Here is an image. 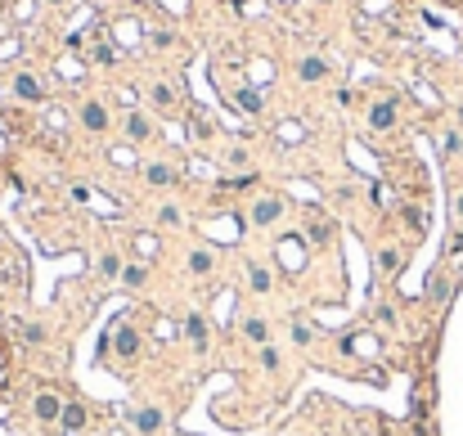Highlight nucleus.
Wrapping results in <instances>:
<instances>
[{"instance_id":"nucleus-9","label":"nucleus","mask_w":463,"mask_h":436,"mask_svg":"<svg viewBox=\"0 0 463 436\" xmlns=\"http://www.w3.org/2000/svg\"><path fill=\"white\" fill-rule=\"evenodd\" d=\"M117 351H121V360H136L140 356V337L131 333V329H121L117 333Z\"/></svg>"},{"instance_id":"nucleus-5","label":"nucleus","mask_w":463,"mask_h":436,"mask_svg":"<svg viewBox=\"0 0 463 436\" xmlns=\"http://www.w3.org/2000/svg\"><path fill=\"white\" fill-rule=\"evenodd\" d=\"M59 428H64V432H81V428H86V405H64Z\"/></svg>"},{"instance_id":"nucleus-4","label":"nucleus","mask_w":463,"mask_h":436,"mask_svg":"<svg viewBox=\"0 0 463 436\" xmlns=\"http://www.w3.org/2000/svg\"><path fill=\"white\" fill-rule=\"evenodd\" d=\"M14 95H18V99H28V104H41V99H45V86L23 72V77H14Z\"/></svg>"},{"instance_id":"nucleus-26","label":"nucleus","mask_w":463,"mask_h":436,"mask_svg":"<svg viewBox=\"0 0 463 436\" xmlns=\"http://www.w3.org/2000/svg\"><path fill=\"white\" fill-rule=\"evenodd\" d=\"M459 221H463V198H459Z\"/></svg>"},{"instance_id":"nucleus-1","label":"nucleus","mask_w":463,"mask_h":436,"mask_svg":"<svg viewBox=\"0 0 463 436\" xmlns=\"http://www.w3.org/2000/svg\"><path fill=\"white\" fill-rule=\"evenodd\" d=\"M279 265H284V270H301V265H306V243H301L297 234H288V238H279Z\"/></svg>"},{"instance_id":"nucleus-13","label":"nucleus","mask_w":463,"mask_h":436,"mask_svg":"<svg viewBox=\"0 0 463 436\" xmlns=\"http://www.w3.org/2000/svg\"><path fill=\"white\" fill-rule=\"evenodd\" d=\"M243 333H248L252 342L265 346V337H270V324H265V320H248V324H243Z\"/></svg>"},{"instance_id":"nucleus-8","label":"nucleus","mask_w":463,"mask_h":436,"mask_svg":"<svg viewBox=\"0 0 463 436\" xmlns=\"http://www.w3.org/2000/svg\"><path fill=\"white\" fill-rule=\"evenodd\" d=\"M144 176H149V185H157V189L176 185V171H172V166H167V162H153V166H149V171H144Z\"/></svg>"},{"instance_id":"nucleus-3","label":"nucleus","mask_w":463,"mask_h":436,"mask_svg":"<svg viewBox=\"0 0 463 436\" xmlns=\"http://www.w3.org/2000/svg\"><path fill=\"white\" fill-rule=\"evenodd\" d=\"M279 216H284V202H279V198H261L257 207H252V225H275Z\"/></svg>"},{"instance_id":"nucleus-16","label":"nucleus","mask_w":463,"mask_h":436,"mask_svg":"<svg viewBox=\"0 0 463 436\" xmlns=\"http://www.w3.org/2000/svg\"><path fill=\"white\" fill-rule=\"evenodd\" d=\"M248 274H252V288H257V293H265V288H275V284H270V270H265V265H252Z\"/></svg>"},{"instance_id":"nucleus-12","label":"nucleus","mask_w":463,"mask_h":436,"mask_svg":"<svg viewBox=\"0 0 463 436\" xmlns=\"http://www.w3.org/2000/svg\"><path fill=\"white\" fill-rule=\"evenodd\" d=\"M320 77H328V63L324 59H306L301 63V81H320Z\"/></svg>"},{"instance_id":"nucleus-28","label":"nucleus","mask_w":463,"mask_h":436,"mask_svg":"<svg viewBox=\"0 0 463 436\" xmlns=\"http://www.w3.org/2000/svg\"><path fill=\"white\" fill-rule=\"evenodd\" d=\"M455 5H463V0H455Z\"/></svg>"},{"instance_id":"nucleus-11","label":"nucleus","mask_w":463,"mask_h":436,"mask_svg":"<svg viewBox=\"0 0 463 436\" xmlns=\"http://www.w3.org/2000/svg\"><path fill=\"white\" fill-rule=\"evenodd\" d=\"M136 428H140V432H157V428H162V409H140V414H136Z\"/></svg>"},{"instance_id":"nucleus-18","label":"nucleus","mask_w":463,"mask_h":436,"mask_svg":"<svg viewBox=\"0 0 463 436\" xmlns=\"http://www.w3.org/2000/svg\"><path fill=\"white\" fill-rule=\"evenodd\" d=\"M239 108H248V113H261V95H257V90H239Z\"/></svg>"},{"instance_id":"nucleus-20","label":"nucleus","mask_w":463,"mask_h":436,"mask_svg":"<svg viewBox=\"0 0 463 436\" xmlns=\"http://www.w3.org/2000/svg\"><path fill=\"white\" fill-rule=\"evenodd\" d=\"M189 265H193L198 274H207V270H212V252H193V257H189Z\"/></svg>"},{"instance_id":"nucleus-19","label":"nucleus","mask_w":463,"mask_h":436,"mask_svg":"<svg viewBox=\"0 0 463 436\" xmlns=\"http://www.w3.org/2000/svg\"><path fill=\"white\" fill-rule=\"evenodd\" d=\"M121 284H126V288H140V284H144V265H126V270H121Z\"/></svg>"},{"instance_id":"nucleus-17","label":"nucleus","mask_w":463,"mask_h":436,"mask_svg":"<svg viewBox=\"0 0 463 436\" xmlns=\"http://www.w3.org/2000/svg\"><path fill=\"white\" fill-rule=\"evenodd\" d=\"M100 274H104V279H117V274H121V261L113 257V252H108V257H100Z\"/></svg>"},{"instance_id":"nucleus-22","label":"nucleus","mask_w":463,"mask_h":436,"mask_svg":"<svg viewBox=\"0 0 463 436\" xmlns=\"http://www.w3.org/2000/svg\"><path fill=\"white\" fill-rule=\"evenodd\" d=\"M261 365L265 369H279V351L275 346H261Z\"/></svg>"},{"instance_id":"nucleus-6","label":"nucleus","mask_w":463,"mask_h":436,"mask_svg":"<svg viewBox=\"0 0 463 436\" xmlns=\"http://www.w3.org/2000/svg\"><path fill=\"white\" fill-rule=\"evenodd\" d=\"M126 135L136 140V144H140V140H149V135H153L149 117H144V113H131V117H126Z\"/></svg>"},{"instance_id":"nucleus-25","label":"nucleus","mask_w":463,"mask_h":436,"mask_svg":"<svg viewBox=\"0 0 463 436\" xmlns=\"http://www.w3.org/2000/svg\"><path fill=\"white\" fill-rule=\"evenodd\" d=\"M162 225H180V207H162Z\"/></svg>"},{"instance_id":"nucleus-2","label":"nucleus","mask_w":463,"mask_h":436,"mask_svg":"<svg viewBox=\"0 0 463 436\" xmlns=\"http://www.w3.org/2000/svg\"><path fill=\"white\" fill-rule=\"evenodd\" d=\"M59 414H64V401L54 396V387H45V392L36 396V418H41V423H59Z\"/></svg>"},{"instance_id":"nucleus-24","label":"nucleus","mask_w":463,"mask_h":436,"mask_svg":"<svg viewBox=\"0 0 463 436\" xmlns=\"http://www.w3.org/2000/svg\"><path fill=\"white\" fill-rule=\"evenodd\" d=\"M153 104H157V108H172V90L157 86V90H153Z\"/></svg>"},{"instance_id":"nucleus-7","label":"nucleus","mask_w":463,"mask_h":436,"mask_svg":"<svg viewBox=\"0 0 463 436\" xmlns=\"http://www.w3.org/2000/svg\"><path fill=\"white\" fill-rule=\"evenodd\" d=\"M81 122H86V131H104V126H108L104 104H86V108H81Z\"/></svg>"},{"instance_id":"nucleus-27","label":"nucleus","mask_w":463,"mask_h":436,"mask_svg":"<svg viewBox=\"0 0 463 436\" xmlns=\"http://www.w3.org/2000/svg\"><path fill=\"white\" fill-rule=\"evenodd\" d=\"M50 5H59V0H50Z\"/></svg>"},{"instance_id":"nucleus-14","label":"nucleus","mask_w":463,"mask_h":436,"mask_svg":"<svg viewBox=\"0 0 463 436\" xmlns=\"http://www.w3.org/2000/svg\"><path fill=\"white\" fill-rule=\"evenodd\" d=\"M185 333H189V342H198V346H203V337H207L203 315H189V320H185Z\"/></svg>"},{"instance_id":"nucleus-10","label":"nucleus","mask_w":463,"mask_h":436,"mask_svg":"<svg viewBox=\"0 0 463 436\" xmlns=\"http://www.w3.org/2000/svg\"><path fill=\"white\" fill-rule=\"evenodd\" d=\"M369 122H373L378 131H387V126H392V122H396V108H392V104H373V113H369Z\"/></svg>"},{"instance_id":"nucleus-23","label":"nucleus","mask_w":463,"mask_h":436,"mask_svg":"<svg viewBox=\"0 0 463 436\" xmlns=\"http://www.w3.org/2000/svg\"><path fill=\"white\" fill-rule=\"evenodd\" d=\"M5 382H9V356H5V346H0V396H5Z\"/></svg>"},{"instance_id":"nucleus-15","label":"nucleus","mask_w":463,"mask_h":436,"mask_svg":"<svg viewBox=\"0 0 463 436\" xmlns=\"http://www.w3.org/2000/svg\"><path fill=\"white\" fill-rule=\"evenodd\" d=\"M378 265H383V270H400V265H405V252H396V248H383V257H378Z\"/></svg>"},{"instance_id":"nucleus-21","label":"nucleus","mask_w":463,"mask_h":436,"mask_svg":"<svg viewBox=\"0 0 463 436\" xmlns=\"http://www.w3.org/2000/svg\"><path fill=\"white\" fill-rule=\"evenodd\" d=\"M136 248L144 252V257H153V252H157V238H153V234H140V238H136Z\"/></svg>"}]
</instances>
